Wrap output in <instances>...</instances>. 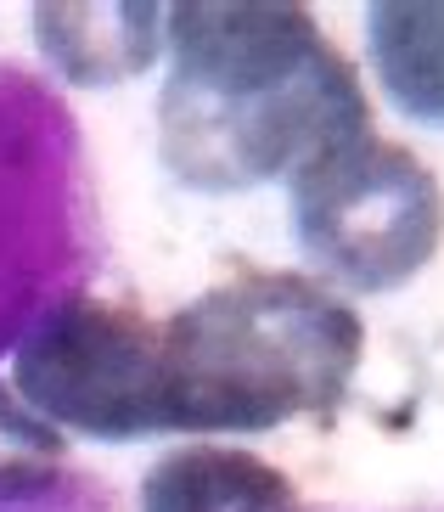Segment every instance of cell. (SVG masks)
Masks as SVG:
<instances>
[{
  "label": "cell",
  "mask_w": 444,
  "mask_h": 512,
  "mask_svg": "<svg viewBox=\"0 0 444 512\" xmlns=\"http://www.w3.org/2000/svg\"><path fill=\"white\" fill-rule=\"evenodd\" d=\"M298 248L349 293H394L444 242V192L411 147L366 136L321 152L287 181Z\"/></svg>",
  "instance_id": "cell-3"
},
{
  "label": "cell",
  "mask_w": 444,
  "mask_h": 512,
  "mask_svg": "<svg viewBox=\"0 0 444 512\" xmlns=\"http://www.w3.org/2000/svg\"><path fill=\"white\" fill-rule=\"evenodd\" d=\"M141 512H304L293 479L242 445H175L147 467Z\"/></svg>",
  "instance_id": "cell-6"
},
{
  "label": "cell",
  "mask_w": 444,
  "mask_h": 512,
  "mask_svg": "<svg viewBox=\"0 0 444 512\" xmlns=\"http://www.w3.org/2000/svg\"><path fill=\"white\" fill-rule=\"evenodd\" d=\"M62 462H68V439L62 428L23 406V394L6 389L0 377V507L34 501L57 484Z\"/></svg>",
  "instance_id": "cell-8"
},
{
  "label": "cell",
  "mask_w": 444,
  "mask_h": 512,
  "mask_svg": "<svg viewBox=\"0 0 444 512\" xmlns=\"http://www.w3.org/2000/svg\"><path fill=\"white\" fill-rule=\"evenodd\" d=\"M12 389L51 428H74L107 445L169 434L158 321L85 287L34 316L12 355Z\"/></svg>",
  "instance_id": "cell-4"
},
{
  "label": "cell",
  "mask_w": 444,
  "mask_h": 512,
  "mask_svg": "<svg viewBox=\"0 0 444 512\" xmlns=\"http://www.w3.org/2000/svg\"><path fill=\"white\" fill-rule=\"evenodd\" d=\"M158 158L192 192H253L371 130V96L293 0L163 6Z\"/></svg>",
  "instance_id": "cell-1"
},
{
  "label": "cell",
  "mask_w": 444,
  "mask_h": 512,
  "mask_svg": "<svg viewBox=\"0 0 444 512\" xmlns=\"http://www.w3.org/2000/svg\"><path fill=\"white\" fill-rule=\"evenodd\" d=\"M366 46L388 102L444 130V0H377L366 12Z\"/></svg>",
  "instance_id": "cell-7"
},
{
  "label": "cell",
  "mask_w": 444,
  "mask_h": 512,
  "mask_svg": "<svg viewBox=\"0 0 444 512\" xmlns=\"http://www.w3.org/2000/svg\"><path fill=\"white\" fill-rule=\"evenodd\" d=\"M169 434H270L332 422L366 355V321L304 271H237L163 321Z\"/></svg>",
  "instance_id": "cell-2"
},
{
  "label": "cell",
  "mask_w": 444,
  "mask_h": 512,
  "mask_svg": "<svg viewBox=\"0 0 444 512\" xmlns=\"http://www.w3.org/2000/svg\"><path fill=\"white\" fill-rule=\"evenodd\" d=\"M45 62L74 85H119L147 74L163 51V6L152 0H51L34 6Z\"/></svg>",
  "instance_id": "cell-5"
}]
</instances>
